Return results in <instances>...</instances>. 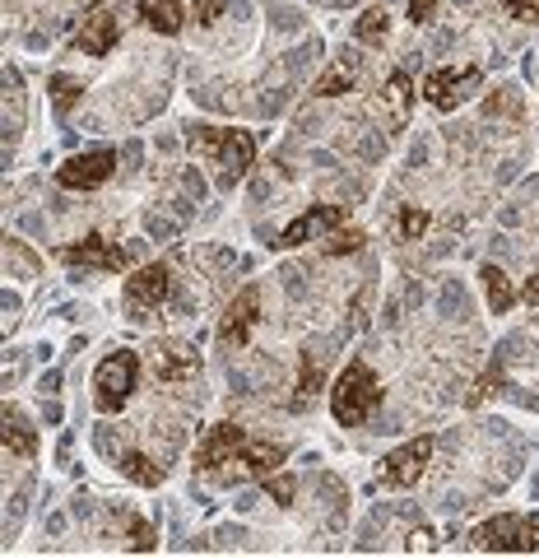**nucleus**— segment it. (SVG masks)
<instances>
[{
    "instance_id": "nucleus-15",
    "label": "nucleus",
    "mask_w": 539,
    "mask_h": 558,
    "mask_svg": "<svg viewBox=\"0 0 539 558\" xmlns=\"http://www.w3.org/2000/svg\"><path fill=\"white\" fill-rule=\"evenodd\" d=\"M284 457H289V451H284L280 442H247V447H242V457H237V465L247 470V475H256L260 484H266L270 475H280Z\"/></svg>"
},
{
    "instance_id": "nucleus-26",
    "label": "nucleus",
    "mask_w": 539,
    "mask_h": 558,
    "mask_svg": "<svg viewBox=\"0 0 539 558\" xmlns=\"http://www.w3.org/2000/svg\"><path fill=\"white\" fill-rule=\"evenodd\" d=\"M154 545H159V535H154V526H149V521L131 517V549H135V554H149Z\"/></svg>"
},
{
    "instance_id": "nucleus-14",
    "label": "nucleus",
    "mask_w": 539,
    "mask_h": 558,
    "mask_svg": "<svg viewBox=\"0 0 539 558\" xmlns=\"http://www.w3.org/2000/svg\"><path fill=\"white\" fill-rule=\"evenodd\" d=\"M117 38H121V24H117V14L98 10V14H89V20H84V28H79L75 47L84 51V57H108V51L117 47Z\"/></svg>"
},
{
    "instance_id": "nucleus-10",
    "label": "nucleus",
    "mask_w": 539,
    "mask_h": 558,
    "mask_svg": "<svg viewBox=\"0 0 539 558\" xmlns=\"http://www.w3.org/2000/svg\"><path fill=\"white\" fill-rule=\"evenodd\" d=\"M61 260L65 266H89V270H126L131 266V247L89 233V238L71 242V247H61Z\"/></svg>"
},
{
    "instance_id": "nucleus-33",
    "label": "nucleus",
    "mask_w": 539,
    "mask_h": 558,
    "mask_svg": "<svg viewBox=\"0 0 539 558\" xmlns=\"http://www.w3.org/2000/svg\"><path fill=\"white\" fill-rule=\"evenodd\" d=\"M520 299H526V303H539V275H530V279H526V289H520Z\"/></svg>"
},
{
    "instance_id": "nucleus-27",
    "label": "nucleus",
    "mask_w": 539,
    "mask_h": 558,
    "mask_svg": "<svg viewBox=\"0 0 539 558\" xmlns=\"http://www.w3.org/2000/svg\"><path fill=\"white\" fill-rule=\"evenodd\" d=\"M424 229H428V215H424L419 205H405V209H400V233H405V238H419Z\"/></svg>"
},
{
    "instance_id": "nucleus-3",
    "label": "nucleus",
    "mask_w": 539,
    "mask_h": 558,
    "mask_svg": "<svg viewBox=\"0 0 539 558\" xmlns=\"http://www.w3.org/2000/svg\"><path fill=\"white\" fill-rule=\"evenodd\" d=\"M135 387H140V359H135L131 349H117V354L102 359L98 373H94V405L102 414L126 410V400L135 396Z\"/></svg>"
},
{
    "instance_id": "nucleus-8",
    "label": "nucleus",
    "mask_w": 539,
    "mask_h": 558,
    "mask_svg": "<svg viewBox=\"0 0 539 558\" xmlns=\"http://www.w3.org/2000/svg\"><path fill=\"white\" fill-rule=\"evenodd\" d=\"M432 461V438H414L405 447H395L387 461H381L377 470V484L381 488H409V484H419V475L428 470Z\"/></svg>"
},
{
    "instance_id": "nucleus-17",
    "label": "nucleus",
    "mask_w": 539,
    "mask_h": 558,
    "mask_svg": "<svg viewBox=\"0 0 539 558\" xmlns=\"http://www.w3.org/2000/svg\"><path fill=\"white\" fill-rule=\"evenodd\" d=\"M354 84H358V57L344 51V57L330 65L317 84H311V94H317V98H340V94H354Z\"/></svg>"
},
{
    "instance_id": "nucleus-12",
    "label": "nucleus",
    "mask_w": 539,
    "mask_h": 558,
    "mask_svg": "<svg viewBox=\"0 0 539 558\" xmlns=\"http://www.w3.org/2000/svg\"><path fill=\"white\" fill-rule=\"evenodd\" d=\"M340 223H344V205H311L307 215H298L280 233V247H303V242H317L326 233H335Z\"/></svg>"
},
{
    "instance_id": "nucleus-7",
    "label": "nucleus",
    "mask_w": 539,
    "mask_h": 558,
    "mask_svg": "<svg viewBox=\"0 0 539 558\" xmlns=\"http://www.w3.org/2000/svg\"><path fill=\"white\" fill-rule=\"evenodd\" d=\"M117 172V149H108V145H98V149H89V154H75V159H65L61 168H57V182L65 186V191H94V186H102Z\"/></svg>"
},
{
    "instance_id": "nucleus-19",
    "label": "nucleus",
    "mask_w": 539,
    "mask_h": 558,
    "mask_svg": "<svg viewBox=\"0 0 539 558\" xmlns=\"http://www.w3.org/2000/svg\"><path fill=\"white\" fill-rule=\"evenodd\" d=\"M479 279H483V299H489V307H493V312H507V307L516 303L512 279L502 275L498 266H483V270H479Z\"/></svg>"
},
{
    "instance_id": "nucleus-16",
    "label": "nucleus",
    "mask_w": 539,
    "mask_h": 558,
    "mask_svg": "<svg viewBox=\"0 0 539 558\" xmlns=\"http://www.w3.org/2000/svg\"><path fill=\"white\" fill-rule=\"evenodd\" d=\"M135 10H140V20H145L154 33H163V38L182 33V24H186L182 0H135Z\"/></svg>"
},
{
    "instance_id": "nucleus-29",
    "label": "nucleus",
    "mask_w": 539,
    "mask_h": 558,
    "mask_svg": "<svg viewBox=\"0 0 539 558\" xmlns=\"http://www.w3.org/2000/svg\"><path fill=\"white\" fill-rule=\"evenodd\" d=\"M507 20H520V24H535L539 20V0H502Z\"/></svg>"
},
{
    "instance_id": "nucleus-6",
    "label": "nucleus",
    "mask_w": 539,
    "mask_h": 558,
    "mask_svg": "<svg viewBox=\"0 0 539 558\" xmlns=\"http://www.w3.org/2000/svg\"><path fill=\"white\" fill-rule=\"evenodd\" d=\"M168 293H172V270L163 266V260H154V266L135 270L126 279V307H131V317L145 322L149 312H159L168 303Z\"/></svg>"
},
{
    "instance_id": "nucleus-20",
    "label": "nucleus",
    "mask_w": 539,
    "mask_h": 558,
    "mask_svg": "<svg viewBox=\"0 0 539 558\" xmlns=\"http://www.w3.org/2000/svg\"><path fill=\"white\" fill-rule=\"evenodd\" d=\"M121 470H126V480H135L140 488L163 484V465H154L145 451H126V457H121Z\"/></svg>"
},
{
    "instance_id": "nucleus-2",
    "label": "nucleus",
    "mask_w": 539,
    "mask_h": 558,
    "mask_svg": "<svg viewBox=\"0 0 539 558\" xmlns=\"http://www.w3.org/2000/svg\"><path fill=\"white\" fill-rule=\"evenodd\" d=\"M191 154L215 159L223 168V182H237L256 159V135L252 131H223V126H196L186 135Z\"/></svg>"
},
{
    "instance_id": "nucleus-22",
    "label": "nucleus",
    "mask_w": 539,
    "mask_h": 558,
    "mask_svg": "<svg viewBox=\"0 0 539 558\" xmlns=\"http://www.w3.org/2000/svg\"><path fill=\"white\" fill-rule=\"evenodd\" d=\"M354 33H358V43H381V38L391 33L387 10H363V14H358V24H354Z\"/></svg>"
},
{
    "instance_id": "nucleus-32",
    "label": "nucleus",
    "mask_w": 539,
    "mask_h": 558,
    "mask_svg": "<svg viewBox=\"0 0 539 558\" xmlns=\"http://www.w3.org/2000/svg\"><path fill=\"white\" fill-rule=\"evenodd\" d=\"M438 14V0H409V20L414 24H428Z\"/></svg>"
},
{
    "instance_id": "nucleus-24",
    "label": "nucleus",
    "mask_w": 539,
    "mask_h": 558,
    "mask_svg": "<svg viewBox=\"0 0 539 558\" xmlns=\"http://www.w3.org/2000/svg\"><path fill=\"white\" fill-rule=\"evenodd\" d=\"M363 242H368V238H363L358 229H344V233H330L326 252L330 256H354V252H363Z\"/></svg>"
},
{
    "instance_id": "nucleus-23",
    "label": "nucleus",
    "mask_w": 539,
    "mask_h": 558,
    "mask_svg": "<svg viewBox=\"0 0 539 558\" xmlns=\"http://www.w3.org/2000/svg\"><path fill=\"white\" fill-rule=\"evenodd\" d=\"M321 387V359L311 354V359H303V377H298V400L293 405H303V400H311V391Z\"/></svg>"
},
{
    "instance_id": "nucleus-11",
    "label": "nucleus",
    "mask_w": 539,
    "mask_h": 558,
    "mask_svg": "<svg viewBox=\"0 0 539 558\" xmlns=\"http://www.w3.org/2000/svg\"><path fill=\"white\" fill-rule=\"evenodd\" d=\"M256 322H260V289H256V284H247V289H242L237 299L229 303V312H223V322H219V340H223V344H233V349H242V344L252 340Z\"/></svg>"
},
{
    "instance_id": "nucleus-5",
    "label": "nucleus",
    "mask_w": 539,
    "mask_h": 558,
    "mask_svg": "<svg viewBox=\"0 0 539 558\" xmlns=\"http://www.w3.org/2000/svg\"><path fill=\"white\" fill-rule=\"evenodd\" d=\"M242 447H247V433H242V424L223 418V424H215V428L200 438V447H196V470H200V475H223V465H237Z\"/></svg>"
},
{
    "instance_id": "nucleus-18",
    "label": "nucleus",
    "mask_w": 539,
    "mask_h": 558,
    "mask_svg": "<svg viewBox=\"0 0 539 558\" xmlns=\"http://www.w3.org/2000/svg\"><path fill=\"white\" fill-rule=\"evenodd\" d=\"M0 442H5L10 457H33L38 451V433L28 428V418L14 405H5V433H0Z\"/></svg>"
},
{
    "instance_id": "nucleus-1",
    "label": "nucleus",
    "mask_w": 539,
    "mask_h": 558,
    "mask_svg": "<svg viewBox=\"0 0 539 558\" xmlns=\"http://www.w3.org/2000/svg\"><path fill=\"white\" fill-rule=\"evenodd\" d=\"M377 405H381L377 373L363 359H350L344 363V373L335 377V391H330V410H335V418L344 428H358V424H368Z\"/></svg>"
},
{
    "instance_id": "nucleus-31",
    "label": "nucleus",
    "mask_w": 539,
    "mask_h": 558,
    "mask_svg": "<svg viewBox=\"0 0 539 558\" xmlns=\"http://www.w3.org/2000/svg\"><path fill=\"white\" fill-rule=\"evenodd\" d=\"M266 488L274 494V502H284V508L293 502V480H289V475H270V480H266Z\"/></svg>"
},
{
    "instance_id": "nucleus-21",
    "label": "nucleus",
    "mask_w": 539,
    "mask_h": 558,
    "mask_svg": "<svg viewBox=\"0 0 539 558\" xmlns=\"http://www.w3.org/2000/svg\"><path fill=\"white\" fill-rule=\"evenodd\" d=\"M409 89L414 84H409L405 70H395V75L387 80V108H391L395 121H405V112H409Z\"/></svg>"
},
{
    "instance_id": "nucleus-34",
    "label": "nucleus",
    "mask_w": 539,
    "mask_h": 558,
    "mask_svg": "<svg viewBox=\"0 0 539 558\" xmlns=\"http://www.w3.org/2000/svg\"><path fill=\"white\" fill-rule=\"evenodd\" d=\"M84 5H102V0H84Z\"/></svg>"
},
{
    "instance_id": "nucleus-28",
    "label": "nucleus",
    "mask_w": 539,
    "mask_h": 558,
    "mask_svg": "<svg viewBox=\"0 0 539 558\" xmlns=\"http://www.w3.org/2000/svg\"><path fill=\"white\" fill-rule=\"evenodd\" d=\"M223 10H229V0H196V10H191V20H196L200 28H210Z\"/></svg>"
},
{
    "instance_id": "nucleus-13",
    "label": "nucleus",
    "mask_w": 539,
    "mask_h": 558,
    "mask_svg": "<svg viewBox=\"0 0 539 558\" xmlns=\"http://www.w3.org/2000/svg\"><path fill=\"white\" fill-rule=\"evenodd\" d=\"M196 373H200V354L191 344L168 340V344L154 349V377H159V381H186Z\"/></svg>"
},
{
    "instance_id": "nucleus-4",
    "label": "nucleus",
    "mask_w": 539,
    "mask_h": 558,
    "mask_svg": "<svg viewBox=\"0 0 539 558\" xmlns=\"http://www.w3.org/2000/svg\"><path fill=\"white\" fill-rule=\"evenodd\" d=\"M469 545H475L479 554H535L539 549V521L516 517V512L493 517L469 535Z\"/></svg>"
},
{
    "instance_id": "nucleus-25",
    "label": "nucleus",
    "mask_w": 539,
    "mask_h": 558,
    "mask_svg": "<svg viewBox=\"0 0 539 558\" xmlns=\"http://www.w3.org/2000/svg\"><path fill=\"white\" fill-rule=\"evenodd\" d=\"M79 84L71 80V75H57V80H51V98H57V108L65 112V108H75V102H79Z\"/></svg>"
},
{
    "instance_id": "nucleus-30",
    "label": "nucleus",
    "mask_w": 539,
    "mask_h": 558,
    "mask_svg": "<svg viewBox=\"0 0 539 558\" xmlns=\"http://www.w3.org/2000/svg\"><path fill=\"white\" fill-rule=\"evenodd\" d=\"M483 112H489V117H498V112L516 117V112H520V102H516V94H512V89H502L498 98H489V102H483Z\"/></svg>"
},
{
    "instance_id": "nucleus-9",
    "label": "nucleus",
    "mask_w": 539,
    "mask_h": 558,
    "mask_svg": "<svg viewBox=\"0 0 539 558\" xmlns=\"http://www.w3.org/2000/svg\"><path fill=\"white\" fill-rule=\"evenodd\" d=\"M479 65H446V70H432V75L424 80V98L432 102L438 112H451L461 108V102L469 98V89H479Z\"/></svg>"
}]
</instances>
